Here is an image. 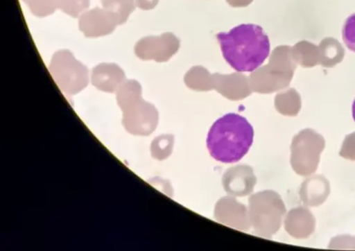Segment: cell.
I'll list each match as a JSON object with an SVG mask.
<instances>
[{
	"label": "cell",
	"mask_w": 355,
	"mask_h": 251,
	"mask_svg": "<svg viewBox=\"0 0 355 251\" xmlns=\"http://www.w3.org/2000/svg\"><path fill=\"white\" fill-rule=\"evenodd\" d=\"M223 56L239 73L254 71L270 54V42L261 27L241 25L216 35Z\"/></svg>",
	"instance_id": "cell-1"
},
{
	"label": "cell",
	"mask_w": 355,
	"mask_h": 251,
	"mask_svg": "<svg viewBox=\"0 0 355 251\" xmlns=\"http://www.w3.org/2000/svg\"><path fill=\"white\" fill-rule=\"evenodd\" d=\"M253 140L254 129L250 122L239 114L230 113L212 125L207 145L212 158L224 164H232L245 157Z\"/></svg>",
	"instance_id": "cell-2"
},
{
	"label": "cell",
	"mask_w": 355,
	"mask_h": 251,
	"mask_svg": "<svg viewBox=\"0 0 355 251\" xmlns=\"http://www.w3.org/2000/svg\"><path fill=\"white\" fill-rule=\"evenodd\" d=\"M116 100L123 112V124L130 134L148 135L156 128V109L141 99V88L137 80H126L117 90Z\"/></svg>",
	"instance_id": "cell-3"
},
{
	"label": "cell",
	"mask_w": 355,
	"mask_h": 251,
	"mask_svg": "<svg viewBox=\"0 0 355 251\" xmlns=\"http://www.w3.org/2000/svg\"><path fill=\"white\" fill-rule=\"evenodd\" d=\"M297 64L291 47L277 46L270 55L268 64L259 67L250 76L252 89L268 94L286 88L290 85Z\"/></svg>",
	"instance_id": "cell-4"
},
{
	"label": "cell",
	"mask_w": 355,
	"mask_h": 251,
	"mask_svg": "<svg viewBox=\"0 0 355 251\" xmlns=\"http://www.w3.org/2000/svg\"><path fill=\"white\" fill-rule=\"evenodd\" d=\"M49 70L57 86L67 94H78L88 85L87 67L69 51L56 52L51 59Z\"/></svg>",
	"instance_id": "cell-5"
},
{
	"label": "cell",
	"mask_w": 355,
	"mask_h": 251,
	"mask_svg": "<svg viewBox=\"0 0 355 251\" xmlns=\"http://www.w3.org/2000/svg\"><path fill=\"white\" fill-rule=\"evenodd\" d=\"M325 148L324 137L312 129H305L295 137L292 144L291 164L295 173L307 176L315 173Z\"/></svg>",
	"instance_id": "cell-6"
},
{
	"label": "cell",
	"mask_w": 355,
	"mask_h": 251,
	"mask_svg": "<svg viewBox=\"0 0 355 251\" xmlns=\"http://www.w3.org/2000/svg\"><path fill=\"white\" fill-rule=\"evenodd\" d=\"M180 40L172 33H164L159 37H148L140 40L135 46L136 55L144 61L153 60L166 62L179 51Z\"/></svg>",
	"instance_id": "cell-7"
},
{
	"label": "cell",
	"mask_w": 355,
	"mask_h": 251,
	"mask_svg": "<svg viewBox=\"0 0 355 251\" xmlns=\"http://www.w3.org/2000/svg\"><path fill=\"white\" fill-rule=\"evenodd\" d=\"M117 26L114 17L104 8L86 11L79 19V29L88 38L104 37L112 33Z\"/></svg>",
	"instance_id": "cell-8"
},
{
	"label": "cell",
	"mask_w": 355,
	"mask_h": 251,
	"mask_svg": "<svg viewBox=\"0 0 355 251\" xmlns=\"http://www.w3.org/2000/svg\"><path fill=\"white\" fill-rule=\"evenodd\" d=\"M125 82V75L123 70L115 64H101L92 70V85L101 91L114 93Z\"/></svg>",
	"instance_id": "cell-9"
},
{
	"label": "cell",
	"mask_w": 355,
	"mask_h": 251,
	"mask_svg": "<svg viewBox=\"0 0 355 251\" xmlns=\"http://www.w3.org/2000/svg\"><path fill=\"white\" fill-rule=\"evenodd\" d=\"M214 88L223 96L232 100L242 99L252 92L250 80L241 73L213 75Z\"/></svg>",
	"instance_id": "cell-10"
},
{
	"label": "cell",
	"mask_w": 355,
	"mask_h": 251,
	"mask_svg": "<svg viewBox=\"0 0 355 251\" xmlns=\"http://www.w3.org/2000/svg\"><path fill=\"white\" fill-rule=\"evenodd\" d=\"M330 192L327 179L321 175H316L306 179L302 186L300 195L304 205L318 207L327 200Z\"/></svg>",
	"instance_id": "cell-11"
},
{
	"label": "cell",
	"mask_w": 355,
	"mask_h": 251,
	"mask_svg": "<svg viewBox=\"0 0 355 251\" xmlns=\"http://www.w3.org/2000/svg\"><path fill=\"white\" fill-rule=\"evenodd\" d=\"M315 228V219L309 209L300 207L290 212L286 220V230L294 237H309L314 232Z\"/></svg>",
	"instance_id": "cell-12"
},
{
	"label": "cell",
	"mask_w": 355,
	"mask_h": 251,
	"mask_svg": "<svg viewBox=\"0 0 355 251\" xmlns=\"http://www.w3.org/2000/svg\"><path fill=\"white\" fill-rule=\"evenodd\" d=\"M186 85L197 91H209L214 88V78L205 67L196 66L189 69L185 77Z\"/></svg>",
	"instance_id": "cell-13"
},
{
	"label": "cell",
	"mask_w": 355,
	"mask_h": 251,
	"mask_svg": "<svg viewBox=\"0 0 355 251\" xmlns=\"http://www.w3.org/2000/svg\"><path fill=\"white\" fill-rule=\"evenodd\" d=\"M101 3L103 8L114 17L118 25L126 22L130 15L135 10L134 0H101Z\"/></svg>",
	"instance_id": "cell-14"
},
{
	"label": "cell",
	"mask_w": 355,
	"mask_h": 251,
	"mask_svg": "<svg viewBox=\"0 0 355 251\" xmlns=\"http://www.w3.org/2000/svg\"><path fill=\"white\" fill-rule=\"evenodd\" d=\"M318 47L307 42H300L291 47V52L295 63L304 67H311L317 64Z\"/></svg>",
	"instance_id": "cell-15"
},
{
	"label": "cell",
	"mask_w": 355,
	"mask_h": 251,
	"mask_svg": "<svg viewBox=\"0 0 355 251\" xmlns=\"http://www.w3.org/2000/svg\"><path fill=\"white\" fill-rule=\"evenodd\" d=\"M278 110L288 115L297 114L301 109V100L299 94L294 89L277 95L276 99Z\"/></svg>",
	"instance_id": "cell-16"
},
{
	"label": "cell",
	"mask_w": 355,
	"mask_h": 251,
	"mask_svg": "<svg viewBox=\"0 0 355 251\" xmlns=\"http://www.w3.org/2000/svg\"><path fill=\"white\" fill-rule=\"evenodd\" d=\"M322 45L324 47L319 46V49L323 52L320 53V56H323L321 64H323L324 67H334L336 64L341 62L343 56L336 54L345 55V51L342 49L338 42L333 39H330V42H329V39H327L322 42Z\"/></svg>",
	"instance_id": "cell-17"
},
{
	"label": "cell",
	"mask_w": 355,
	"mask_h": 251,
	"mask_svg": "<svg viewBox=\"0 0 355 251\" xmlns=\"http://www.w3.org/2000/svg\"><path fill=\"white\" fill-rule=\"evenodd\" d=\"M57 8L65 14L77 18L85 13L90 5V0H56Z\"/></svg>",
	"instance_id": "cell-18"
},
{
	"label": "cell",
	"mask_w": 355,
	"mask_h": 251,
	"mask_svg": "<svg viewBox=\"0 0 355 251\" xmlns=\"http://www.w3.org/2000/svg\"><path fill=\"white\" fill-rule=\"evenodd\" d=\"M32 11L39 17H45L53 15L57 8L56 0H23Z\"/></svg>",
	"instance_id": "cell-19"
},
{
	"label": "cell",
	"mask_w": 355,
	"mask_h": 251,
	"mask_svg": "<svg viewBox=\"0 0 355 251\" xmlns=\"http://www.w3.org/2000/svg\"><path fill=\"white\" fill-rule=\"evenodd\" d=\"M342 37L347 49L355 53V13L347 19L343 27Z\"/></svg>",
	"instance_id": "cell-20"
},
{
	"label": "cell",
	"mask_w": 355,
	"mask_h": 251,
	"mask_svg": "<svg viewBox=\"0 0 355 251\" xmlns=\"http://www.w3.org/2000/svg\"><path fill=\"white\" fill-rule=\"evenodd\" d=\"M340 155L346 159L355 161V132L346 137Z\"/></svg>",
	"instance_id": "cell-21"
},
{
	"label": "cell",
	"mask_w": 355,
	"mask_h": 251,
	"mask_svg": "<svg viewBox=\"0 0 355 251\" xmlns=\"http://www.w3.org/2000/svg\"><path fill=\"white\" fill-rule=\"evenodd\" d=\"M159 0H136L137 6L141 10H151L155 8Z\"/></svg>",
	"instance_id": "cell-22"
},
{
	"label": "cell",
	"mask_w": 355,
	"mask_h": 251,
	"mask_svg": "<svg viewBox=\"0 0 355 251\" xmlns=\"http://www.w3.org/2000/svg\"><path fill=\"white\" fill-rule=\"evenodd\" d=\"M254 0H227L230 6L234 8H243L250 6Z\"/></svg>",
	"instance_id": "cell-23"
},
{
	"label": "cell",
	"mask_w": 355,
	"mask_h": 251,
	"mask_svg": "<svg viewBox=\"0 0 355 251\" xmlns=\"http://www.w3.org/2000/svg\"><path fill=\"white\" fill-rule=\"evenodd\" d=\"M352 116H353V118H354V121L355 122V100L353 103V105H352Z\"/></svg>",
	"instance_id": "cell-24"
}]
</instances>
